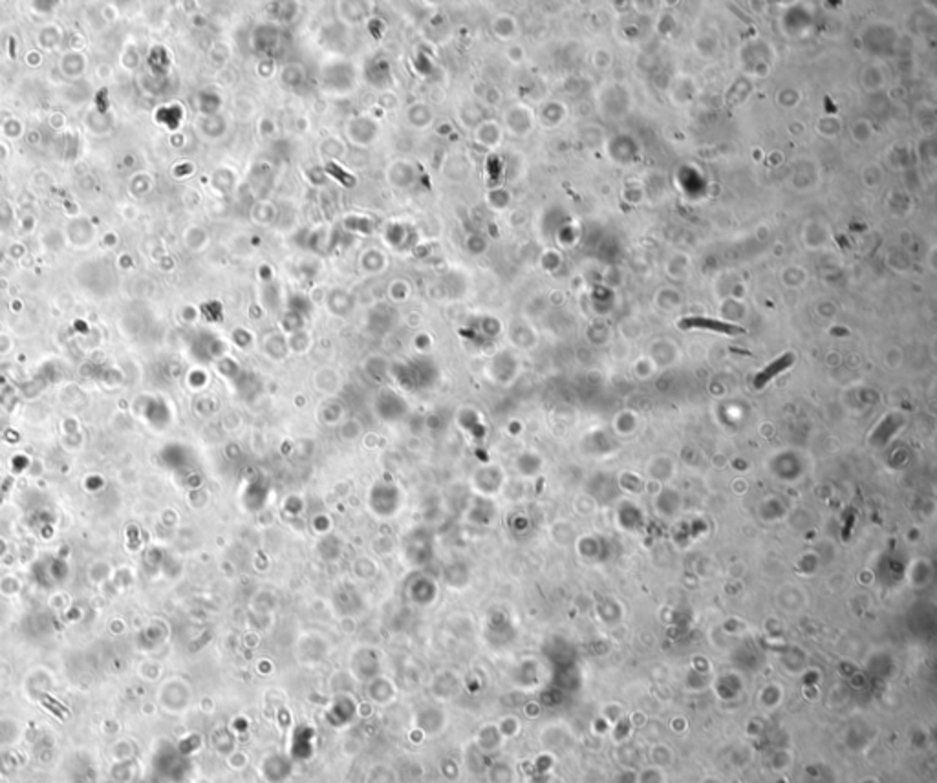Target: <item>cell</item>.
I'll use <instances>...</instances> for the list:
<instances>
[{"mask_svg": "<svg viewBox=\"0 0 937 783\" xmlns=\"http://www.w3.org/2000/svg\"><path fill=\"white\" fill-rule=\"evenodd\" d=\"M679 328H683V330H688V328H705V330L725 333V335H740V333H743V328L732 326L729 322L703 319V317H687V319H681V321H679Z\"/></svg>", "mask_w": 937, "mask_h": 783, "instance_id": "1", "label": "cell"}, {"mask_svg": "<svg viewBox=\"0 0 937 783\" xmlns=\"http://www.w3.org/2000/svg\"><path fill=\"white\" fill-rule=\"evenodd\" d=\"M793 365V354H785L784 357H780L778 361H774L773 365H769L762 374H758L756 379H754V387L762 388L765 387L774 376H778L780 372H784L785 368H789Z\"/></svg>", "mask_w": 937, "mask_h": 783, "instance_id": "2", "label": "cell"}]
</instances>
